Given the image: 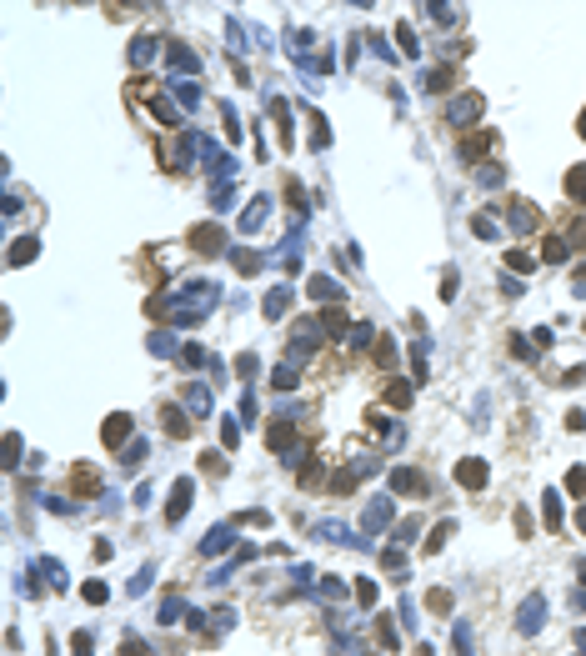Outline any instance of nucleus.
I'll return each mask as SVG.
<instances>
[{"mask_svg": "<svg viewBox=\"0 0 586 656\" xmlns=\"http://www.w3.org/2000/svg\"><path fill=\"white\" fill-rule=\"evenodd\" d=\"M506 221H511L516 236H526V231L542 226V215H537V205H531V201H511V205H506Z\"/></svg>", "mask_w": 586, "mask_h": 656, "instance_id": "obj_1", "label": "nucleus"}, {"mask_svg": "<svg viewBox=\"0 0 586 656\" xmlns=\"http://www.w3.org/2000/svg\"><path fill=\"white\" fill-rule=\"evenodd\" d=\"M476 116H482V95H471V90L456 95V100L446 105V121H451V126H471Z\"/></svg>", "mask_w": 586, "mask_h": 656, "instance_id": "obj_2", "label": "nucleus"}, {"mask_svg": "<svg viewBox=\"0 0 586 656\" xmlns=\"http://www.w3.org/2000/svg\"><path fill=\"white\" fill-rule=\"evenodd\" d=\"M391 511H396V501L391 496H381V501H371L366 506V521H361V536H376L386 521H391Z\"/></svg>", "mask_w": 586, "mask_h": 656, "instance_id": "obj_3", "label": "nucleus"}, {"mask_svg": "<svg viewBox=\"0 0 586 656\" xmlns=\"http://www.w3.org/2000/svg\"><path fill=\"white\" fill-rule=\"evenodd\" d=\"M391 491H401V496H426V476L411 471V466H396L391 471Z\"/></svg>", "mask_w": 586, "mask_h": 656, "instance_id": "obj_4", "label": "nucleus"}, {"mask_svg": "<svg viewBox=\"0 0 586 656\" xmlns=\"http://www.w3.org/2000/svg\"><path fill=\"white\" fill-rule=\"evenodd\" d=\"M191 491H196V481H191V476H181V481H176V491H171V506H166V521H171V526L186 516V506H191Z\"/></svg>", "mask_w": 586, "mask_h": 656, "instance_id": "obj_5", "label": "nucleus"}, {"mask_svg": "<svg viewBox=\"0 0 586 656\" xmlns=\"http://www.w3.org/2000/svg\"><path fill=\"white\" fill-rule=\"evenodd\" d=\"M191 246H196V251H221V246H226V231H221L216 221H205V226L191 231Z\"/></svg>", "mask_w": 586, "mask_h": 656, "instance_id": "obj_6", "label": "nucleus"}, {"mask_svg": "<svg viewBox=\"0 0 586 656\" xmlns=\"http://www.w3.org/2000/svg\"><path fill=\"white\" fill-rule=\"evenodd\" d=\"M542 616H546V601L542 596H526V607H521V616H516V626L531 636V631H542Z\"/></svg>", "mask_w": 586, "mask_h": 656, "instance_id": "obj_7", "label": "nucleus"}, {"mask_svg": "<svg viewBox=\"0 0 586 656\" xmlns=\"http://www.w3.org/2000/svg\"><path fill=\"white\" fill-rule=\"evenodd\" d=\"M71 491H80V496H100V471L95 466H76L71 471Z\"/></svg>", "mask_w": 586, "mask_h": 656, "instance_id": "obj_8", "label": "nucleus"}, {"mask_svg": "<svg viewBox=\"0 0 586 656\" xmlns=\"http://www.w3.org/2000/svg\"><path fill=\"white\" fill-rule=\"evenodd\" d=\"M486 150H496V141H491V131H471V136L461 141V155H466V160H482Z\"/></svg>", "mask_w": 586, "mask_h": 656, "instance_id": "obj_9", "label": "nucleus"}, {"mask_svg": "<svg viewBox=\"0 0 586 656\" xmlns=\"http://www.w3.org/2000/svg\"><path fill=\"white\" fill-rule=\"evenodd\" d=\"M456 481H461L466 491H482V486H486V461H461V466H456Z\"/></svg>", "mask_w": 586, "mask_h": 656, "instance_id": "obj_10", "label": "nucleus"}, {"mask_svg": "<svg viewBox=\"0 0 586 656\" xmlns=\"http://www.w3.org/2000/svg\"><path fill=\"white\" fill-rule=\"evenodd\" d=\"M166 56H171V71H181V76L201 71V61L191 56V45H181V40H171V45H166Z\"/></svg>", "mask_w": 586, "mask_h": 656, "instance_id": "obj_11", "label": "nucleus"}, {"mask_svg": "<svg viewBox=\"0 0 586 656\" xmlns=\"http://www.w3.org/2000/svg\"><path fill=\"white\" fill-rule=\"evenodd\" d=\"M306 296H311V301H341V286H336L331 276H311V281H306Z\"/></svg>", "mask_w": 586, "mask_h": 656, "instance_id": "obj_12", "label": "nucleus"}, {"mask_svg": "<svg viewBox=\"0 0 586 656\" xmlns=\"http://www.w3.org/2000/svg\"><path fill=\"white\" fill-rule=\"evenodd\" d=\"M126 436H131V416H111V421L100 426V441H105V446H121Z\"/></svg>", "mask_w": 586, "mask_h": 656, "instance_id": "obj_13", "label": "nucleus"}, {"mask_svg": "<svg viewBox=\"0 0 586 656\" xmlns=\"http://www.w3.org/2000/svg\"><path fill=\"white\" fill-rule=\"evenodd\" d=\"M161 426H166V436H176V441H181V436H191V421H186L181 406H166V411H161Z\"/></svg>", "mask_w": 586, "mask_h": 656, "instance_id": "obj_14", "label": "nucleus"}, {"mask_svg": "<svg viewBox=\"0 0 586 656\" xmlns=\"http://www.w3.org/2000/svg\"><path fill=\"white\" fill-rule=\"evenodd\" d=\"M265 210H271V201H265V196H256V201L246 205V215H241V231H261V221H265Z\"/></svg>", "mask_w": 586, "mask_h": 656, "instance_id": "obj_15", "label": "nucleus"}, {"mask_svg": "<svg viewBox=\"0 0 586 656\" xmlns=\"http://www.w3.org/2000/svg\"><path fill=\"white\" fill-rule=\"evenodd\" d=\"M155 50H161V45H155V35H136V40H131V61H136V66H150Z\"/></svg>", "mask_w": 586, "mask_h": 656, "instance_id": "obj_16", "label": "nucleus"}, {"mask_svg": "<svg viewBox=\"0 0 586 656\" xmlns=\"http://www.w3.org/2000/svg\"><path fill=\"white\" fill-rule=\"evenodd\" d=\"M261 311H265V316H271V321H276V316H286V311H291V291H286V286H276L271 296H265V301H261Z\"/></svg>", "mask_w": 586, "mask_h": 656, "instance_id": "obj_17", "label": "nucleus"}, {"mask_svg": "<svg viewBox=\"0 0 586 656\" xmlns=\"http://www.w3.org/2000/svg\"><path fill=\"white\" fill-rule=\"evenodd\" d=\"M321 331H331V336L351 331V321H346V311H341V306H326V311H321Z\"/></svg>", "mask_w": 586, "mask_h": 656, "instance_id": "obj_18", "label": "nucleus"}, {"mask_svg": "<svg viewBox=\"0 0 586 656\" xmlns=\"http://www.w3.org/2000/svg\"><path fill=\"white\" fill-rule=\"evenodd\" d=\"M226 546H231V526H216L201 541V556H216V551H226Z\"/></svg>", "mask_w": 586, "mask_h": 656, "instance_id": "obj_19", "label": "nucleus"}, {"mask_svg": "<svg viewBox=\"0 0 586 656\" xmlns=\"http://www.w3.org/2000/svg\"><path fill=\"white\" fill-rule=\"evenodd\" d=\"M571 256V246H566V236H546V246H542V261H551V266H561Z\"/></svg>", "mask_w": 586, "mask_h": 656, "instance_id": "obj_20", "label": "nucleus"}, {"mask_svg": "<svg viewBox=\"0 0 586 656\" xmlns=\"http://www.w3.org/2000/svg\"><path fill=\"white\" fill-rule=\"evenodd\" d=\"M451 85H456V71H451V66L426 71V90H431V95H436V90H451Z\"/></svg>", "mask_w": 586, "mask_h": 656, "instance_id": "obj_21", "label": "nucleus"}, {"mask_svg": "<svg viewBox=\"0 0 586 656\" xmlns=\"http://www.w3.org/2000/svg\"><path fill=\"white\" fill-rule=\"evenodd\" d=\"M471 231L482 236V241H496V236H501V226L491 221V210H482V215H476V221H471Z\"/></svg>", "mask_w": 586, "mask_h": 656, "instance_id": "obj_22", "label": "nucleus"}, {"mask_svg": "<svg viewBox=\"0 0 586 656\" xmlns=\"http://www.w3.org/2000/svg\"><path fill=\"white\" fill-rule=\"evenodd\" d=\"M186 406H191L196 416H205V411H210V391H205V386H186Z\"/></svg>", "mask_w": 586, "mask_h": 656, "instance_id": "obj_23", "label": "nucleus"}, {"mask_svg": "<svg viewBox=\"0 0 586 656\" xmlns=\"http://www.w3.org/2000/svg\"><path fill=\"white\" fill-rule=\"evenodd\" d=\"M566 196H571V201H581V205H586V166H576V171H571V176H566Z\"/></svg>", "mask_w": 586, "mask_h": 656, "instance_id": "obj_24", "label": "nucleus"}, {"mask_svg": "<svg viewBox=\"0 0 586 656\" xmlns=\"http://www.w3.org/2000/svg\"><path fill=\"white\" fill-rule=\"evenodd\" d=\"M231 266L241 270V276H256V270H261V256H256V251H236V256H231Z\"/></svg>", "mask_w": 586, "mask_h": 656, "instance_id": "obj_25", "label": "nucleus"}, {"mask_svg": "<svg viewBox=\"0 0 586 656\" xmlns=\"http://www.w3.org/2000/svg\"><path fill=\"white\" fill-rule=\"evenodd\" d=\"M35 256H40L35 241H16V246H11V266H25V261H35Z\"/></svg>", "mask_w": 586, "mask_h": 656, "instance_id": "obj_26", "label": "nucleus"}, {"mask_svg": "<svg viewBox=\"0 0 586 656\" xmlns=\"http://www.w3.org/2000/svg\"><path fill=\"white\" fill-rule=\"evenodd\" d=\"M311 145H316V150H326V145H331V131H326L321 116H311Z\"/></svg>", "mask_w": 586, "mask_h": 656, "instance_id": "obj_27", "label": "nucleus"}, {"mask_svg": "<svg viewBox=\"0 0 586 656\" xmlns=\"http://www.w3.org/2000/svg\"><path fill=\"white\" fill-rule=\"evenodd\" d=\"M396 40H401V50H406V56H421V45H416V30H411L406 20L396 25Z\"/></svg>", "mask_w": 586, "mask_h": 656, "instance_id": "obj_28", "label": "nucleus"}, {"mask_svg": "<svg viewBox=\"0 0 586 656\" xmlns=\"http://www.w3.org/2000/svg\"><path fill=\"white\" fill-rule=\"evenodd\" d=\"M386 401H391V406H411V386H406V381H391V386H386Z\"/></svg>", "mask_w": 586, "mask_h": 656, "instance_id": "obj_29", "label": "nucleus"}, {"mask_svg": "<svg viewBox=\"0 0 586 656\" xmlns=\"http://www.w3.org/2000/svg\"><path fill=\"white\" fill-rule=\"evenodd\" d=\"M566 491H571V496H586V466H571L566 471Z\"/></svg>", "mask_w": 586, "mask_h": 656, "instance_id": "obj_30", "label": "nucleus"}, {"mask_svg": "<svg viewBox=\"0 0 586 656\" xmlns=\"http://www.w3.org/2000/svg\"><path fill=\"white\" fill-rule=\"evenodd\" d=\"M80 596L90 601V607H100V601L111 596V586H105V581H85V591H80Z\"/></svg>", "mask_w": 586, "mask_h": 656, "instance_id": "obj_31", "label": "nucleus"}, {"mask_svg": "<svg viewBox=\"0 0 586 656\" xmlns=\"http://www.w3.org/2000/svg\"><path fill=\"white\" fill-rule=\"evenodd\" d=\"M356 601L361 607H376V581H356Z\"/></svg>", "mask_w": 586, "mask_h": 656, "instance_id": "obj_32", "label": "nucleus"}, {"mask_svg": "<svg viewBox=\"0 0 586 656\" xmlns=\"http://www.w3.org/2000/svg\"><path fill=\"white\" fill-rule=\"evenodd\" d=\"M426 607H431V612H451V591H426Z\"/></svg>", "mask_w": 586, "mask_h": 656, "instance_id": "obj_33", "label": "nucleus"}, {"mask_svg": "<svg viewBox=\"0 0 586 656\" xmlns=\"http://www.w3.org/2000/svg\"><path fill=\"white\" fill-rule=\"evenodd\" d=\"M546 526H551V531H561V501H556V491L546 496Z\"/></svg>", "mask_w": 586, "mask_h": 656, "instance_id": "obj_34", "label": "nucleus"}, {"mask_svg": "<svg viewBox=\"0 0 586 656\" xmlns=\"http://www.w3.org/2000/svg\"><path fill=\"white\" fill-rule=\"evenodd\" d=\"M456 651H461V656H476V651H471V626H466V621H456Z\"/></svg>", "mask_w": 586, "mask_h": 656, "instance_id": "obj_35", "label": "nucleus"}, {"mask_svg": "<svg viewBox=\"0 0 586 656\" xmlns=\"http://www.w3.org/2000/svg\"><path fill=\"white\" fill-rule=\"evenodd\" d=\"M176 616H181V596L171 591V596L161 601V621H176Z\"/></svg>", "mask_w": 586, "mask_h": 656, "instance_id": "obj_36", "label": "nucleus"}, {"mask_svg": "<svg viewBox=\"0 0 586 656\" xmlns=\"http://www.w3.org/2000/svg\"><path fill=\"white\" fill-rule=\"evenodd\" d=\"M201 466H205V471H210V476H226V461H221V456H216V451H205V456H201Z\"/></svg>", "mask_w": 586, "mask_h": 656, "instance_id": "obj_37", "label": "nucleus"}, {"mask_svg": "<svg viewBox=\"0 0 586 656\" xmlns=\"http://www.w3.org/2000/svg\"><path fill=\"white\" fill-rule=\"evenodd\" d=\"M506 266H511V270H531V266H537V261H531L526 251H511V256H506Z\"/></svg>", "mask_w": 586, "mask_h": 656, "instance_id": "obj_38", "label": "nucleus"}, {"mask_svg": "<svg viewBox=\"0 0 586 656\" xmlns=\"http://www.w3.org/2000/svg\"><path fill=\"white\" fill-rule=\"evenodd\" d=\"M181 361H186V366H205V351H201V346H181Z\"/></svg>", "mask_w": 586, "mask_h": 656, "instance_id": "obj_39", "label": "nucleus"}, {"mask_svg": "<svg viewBox=\"0 0 586 656\" xmlns=\"http://www.w3.org/2000/svg\"><path fill=\"white\" fill-rule=\"evenodd\" d=\"M271 381H276V386H281V391H291V386H296V371H291V366H281V371H276Z\"/></svg>", "mask_w": 586, "mask_h": 656, "instance_id": "obj_40", "label": "nucleus"}, {"mask_svg": "<svg viewBox=\"0 0 586 656\" xmlns=\"http://www.w3.org/2000/svg\"><path fill=\"white\" fill-rule=\"evenodd\" d=\"M456 296V270H446V276H441V301H451Z\"/></svg>", "mask_w": 586, "mask_h": 656, "instance_id": "obj_41", "label": "nucleus"}, {"mask_svg": "<svg viewBox=\"0 0 586 656\" xmlns=\"http://www.w3.org/2000/svg\"><path fill=\"white\" fill-rule=\"evenodd\" d=\"M71 651H76V656H90V631H80V636L71 641Z\"/></svg>", "mask_w": 586, "mask_h": 656, "instance_id": "obj_42", "label": "nucleus"}, {"mask_svg": "<svg viewBox=\"0 0 586 656\" xmlns=\"http://www.w3.org/2000/svg\"><path fill=\"white\" fill-rule=\"evenodd\" d=\"M221 441H226V446H236V441H241V431H236V421H226V426H221Z\"/></svg>", "mask_w": 586, "mask_h": 656, "instance_id": "obj_43", "label": "nucleus"}, {"mask_svg": "<svg viewBox=\"0 0 586 656\" xmlns=\"http://www.w3.org/2000/svg\"><path fill=\"white\" fill-rule=\"evenodd\" d=\"M586 426V411H566V431H581Z\"/></svg>", "mask_w": 586, "mask_h": 656, "instance_id": "obj_44", "label": "nucleus"}, {"mask_svg": "<svg viewBox=\"0 0 586 656\" xmlns=\"http://www.w3.org/2000/svg\"><path fill=\"white\" fill-rule=\"evenodd\" d=\"M126 656H145V646L140 641H126Z\"/></svg>", "mask_w": 586, "mask_h": 656, "instance_id": "obj_45", "label": "nucleus"}, {"mask_svg": "<svg viewBox=\"0 0 586 656\" xmlns=\"http://www.w3.org/2000/svg\"><path fill=\"white\" fill-rule=\"evenodd\" d=\"M576 641H581V646H586V626H581V631H576Z\"/></svg>", "mask_w": 586, "mask_h": 656, "instance_id": "obj_46", "label": "nucleus"}, {"mask_svg": "<svg viewBox=\"0 0 586 656\" xmlns=\"http://www.w3.org/2000/svg\"><path fill=\"white\" fill-rule=\"evenodd\" d=\"M581 141H586V111H581Z\"/></svg>", "mask_w": 586, "mask_h": 656, "instance_id": "obj_47", "label": "nucleus"}]
</instances>
